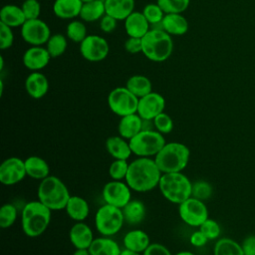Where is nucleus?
<instances>
[{
	"label": "nucleus",
	"instance_id": "f257e3e1",
	"mask_svg": "<svg viewBox=\"0 0 255 255\" xmlns=\"http://www.w3.org/2000/svg\"><path fill=\"white\" fill-rule=\"evenodd\" d=\"M162 172L153 157H136L129 162L125 181L135 192H147L158 187Z\"/></svg>",
	"mask_w": 255,
	"mask_h": 255
},
{
	"label": "nucleus",
	"instance_id": "f03ea898",
	"mask_svg": "<svg viewBox=\"0 0 255 255\" xmlns=\"http://www.w3.org/2000/svg\"><path fill=\"white\" fill-rule=\"evenodd\" d=\"M52 217V210L40 200H32L21 210V227L24 234L30 238L42 235L48 228Z\"/></svg>",
	"mask_w": 255,
	"mask_h": 255
},
{
	"label": "nucleus",
	"instance_id": "7ed1b4c3",
	"mask_svg": "<svg viewBox=\"0 0 255 255\" xmlns=\"http://www.w3.org/2000/svg\"><path fill=\"white\" fill-rule=\"evenodd\" d=\"M153 158L162 173L181 172L188 164L190 149L182 142H165Z\"/></svg>",
	"mask_w": 255,
	"mask_h": 255
},
{
	"label": "nucleus",
	"instance_id": "20e7f679",
	"mask_svg": "<svg viewBox=\"0 0 255 255\" xmlns=\"http://www.w3.org/2000/svg\"><path fill=\"white\" fill-rule=\"evenodd\" d=\"M37 196L38 200L43 204L52 211H56L65 209L71 194L67 185L61 178L55 175H49L40 180Z\"/></svg>",
	"mask_w": 255,
	"mask_h": 255
},
{
	"label": "nucleus",
	"instance_id": "39448f33",
	"mask_svg": "<svg viewBox=\"0 0 255 255\" xmlns=\"http://www.w3.org/2000/svg\"><path fill=\"white\" fill-rule=\"evenodd\" d=\"M142 40L141 53L152 62H163L167 60L173 51L171 36L162 29L150 28Z\"/></svg>",
	"mask_w": 255,
	"mask_h": 255
},
{
	"label": "nucleus",
	"instance_id": "423d86ee",
	"mask_svg": "<svg viewBox=\"0 0 255 255\" xmlns=\"http://www.w3.org/2000/svg\"><path fill=\"white\" fill-rule=\"evenodd\" d=\"M158 188L167 201L180 204L191 196L192 182L182 171L162 173Z\"/></svg>",
	"mask_w": 255,
	"mask_h": 255
},
{
	"label": "nucleus",
	"instance_id": "0eeeda50",
	"mask_svg": "<svg viewBox=\"0 0 255 255\" xmlns=\"http://www.w3.org/2000/svg\"><path fill=\"white\" fill-rule=\"evenodd\" d=\"M128 141L136 157H154L166 142L163 134L155 129L141 130Z\"/></svg>",
	"mask_w": 255,
	"mask_h": 255
},
{
	"label": "nucleus",
	"instance_id": "6e6552de",
	"mask_svg": "<svg viewBox=\"0 0 255 255\" xmlns=\"http://www.w3.org/2000/svg\"><path fill=\"white\" fill-rule=\"evenodd\" d=\"M125 223L122 208L104 203L96 212L95 226L102 236L116 235Z\"/></svg>",
	"mask_w": 255,
	"mask_h": 255
},
{
	"label": "nucleus",
	"instance_id": "1a4fd4ad",
	"mask_svg": "<svg viewBox=\"0 0 255 255\" xmlns=\"http://www.w3.org/2000/svg\"><path fill=\"white\" fill-rule=\"evenodd\" d=\"M137 104L138 98L127 87H117L108 95V106L110 110L120 118L135 114Z\"/></svg>",
	"mask_w": 255,
	"mask_h": 255
},
{
	"label": "nucleus",
	"instance_id": "9d476101",
	"mask_svg": "<svg viewBox=\"0 0 255 255\" xmlns=\"http://www.w3.org/2000/svg\"><path fill=\"white\" fill-rule=\"evenodd\" d=\"M178 215L181 221L190 227H199L209 218L208 208L204 201L192 196L178 204Z\"/></svg>",
	"mask_w": 255,
	"mask_h": 255
},
{
	"label": "nucleus",
	"instance_id": "9b49d317",
	"mask_svg": "<svg viewBox=\"0 0 255 255\" xmlns=\"http://www.w3.org/2000/svg\"><path fill=\"white\" fill-rule=\"evenodd\" d=\"M131 189L125 180H111L102 190L105 203L123 208L131 200Z\"/></svg>",
	"mask_w": 255,
	"mask_h": 255
},
{
	"label": "nucleus",
	"instance_id": "f8f14e48",
	"mask_svg": "<svg viewBox=\"0 0 255 255\" xmlns=\"http://www.w3.org/2000/svg\"><path fill=\"white\" fill-rule=\"evenodd\" d=\"M20 32L22 39L31 46H43L51 37L50 27L40 18L26 20Z\"/></svg>",
	"mask_w": 255,
	"mask_h": 255
},
{
	"label": "nucleus",
	"instance_id": "ddd939ff",
	"mask_svg": "<svg viewBox=\"0 0 255 255\" xmlns=\"http://www.w3.org/2000/svg\"><path fill=\"white\" fill-rule=\"evenodd\" d=\"M109 52V43L100 35H88L80 43V53L89 62H101L107 58Z\"/></svg>",
	"mask_w": 255,
	"mask_h": 255
},
{
	"label": "nucleus",
	"instance_id": "4468645a",
	"mask_svg": "<svg viewBox=\"0 0 255 255\" xmlns=\"http://www.w3.org/2000/svg\"><path fill=\"white\" fill-rule=\"evenodd\" d=\"M27 176L25 161L17 156L4 159L0 165V182L11 186L21 182Z\"/></svg>",
	"mask_w": 255,
	"mask_h": 255
},
{
	"label": "nucleus",
	"instance_id": "2eb2a0df",
	"mask_svg": "<svg viewBox=\"0 0 255 255\" xmlns=\"http://www.w3.org/2000/svg\"><path fill=\"white\" fill-rule=\"evenodd\" d=\"M164 98L156 92H150L138 99L136 114L142 120H153L160 113L164 112Z\"/></svg>",
	"mask_w": 255,
	"mask_h": 255
},
{
	"label": "nucleus",
	"instance_id": "dca6fc26",
	"mask_svg": "<svg viewBox=\"0 0 255 255\" xmlns=\"http://www.w3.org/2000/svg\"><path fill=\"white\" fill-rule=\"evenodd\" d=\"M51 56L47 48L42 46H31L23 54V65L32 72H39L48 66Z\"/></svg>",
	"mask_w": 255,
	"mask_h": 255
},
{
	"label": "nucleus",
	"instance_id": "f3484780",
	"mask_svg": "<svg viewBox=\"0 0 255 255\" xmlns=\"http://www.w3.org/2000/svg\"><path fill=\"white\" fill-rule=\"evenodd\" d=\"M69 239L76 249H89L95 237L92 228L84 221H79L71 227Z\"/></svg>",
	"mask_w": 255,
	"mask_h": 255
},
{
	"label": "nucleus",
	"instance_id": "a211bd4d",
	"mask_svg": "<svg viewBox=\"0 0 255 255\" xmlns=\"http://www.w3.org/2000/svg\"><path fill=\"white\" fill-rule=\"evenodd\" d=\"M125 30L128 37L142 38L150 30L151 26L142 12L133 11L125 20Z\"/></svg>",
	"mask_w": 255,
	"mask_h": 255
},
{
	"label": "nucleus",
	"instance_id": "6ab92c4d",
	"mask_svg": "<svg viewBox=\"0 0 255 255\" xmlns=\"http://www.w3.org/2000/svg\"><path fill=\"white\" fill-rule=\"evenodd\" d=\"M25 89L32 99H42L49 91L48 78L40 71L31 72L25 80Z\"/></svg>",
	"mask_w": 255,
	"mask_h": 255
},
{
	"label": "nucleus",
	"instance_id": "aec40b11",
	"mask_svg": "<svg viewBox=\"0 0 255 255\" xmlns=\"http://www.w3.org/2000/svg\"><path fill=\"white\" fill-rule=\"evenodd\" d=\"M83 4L82 0H55L52 10L60 19L73 20L80 16Z\"/></svg>",
	"mask_w": 255,
	"mask_h": 255
},
{
	"label": "nucleus",
	"instance_id": "412c9836",
	"mask_svg": "<svg viewBox=\"0 0 255 255\" xmlns=\"http://www.w3.org/2000/svg\"><path fill=\"white\" fill-rule=\"evenodd\" d=\"M106 149L114 159H128L132 153L129 141L121 135H112L106 139Z\"/></svg>",
	"mask_w": 255,
	"mask_h": 255
},
{
	"label": "nucleus",
	"instance_id": "4be33fe9",
	"mask_svg": "<svg viewBox=\"0 0 255 255\" xmlns=\"http://www.w3.org/2000/svg\"><path fill=\"white\" fill-rule=\"evenodd\" d=\"M65 211L72 220L76 222L85 221L90 214V205L84 197L71 195L66 204Z\"/></svg>",
	"mask_w": 255,
	"mask_h": 255
},
{
	"label": "nucleus",
	"instance_id": "5701e85b",
	"mask_svg": "<svg viewBox=\"0 0 255 255\" xmlns=\"http://www.w3.org/2000/svg\"><path fill=\"white\" fill-rule=\"evenodd\" d=\"M123 244L127 249L143 253L150 245V239L145 231L141 229H131L125 234Z\"/></svg>",
	"mask_w": 255,
	"mask_h": 255
},
{
	"label": "nucleus",
	"instance_id": "b1692460",
	"mask_svg": "<svg viewBox=\"0 0 255 255\" xmlns=\"http://www.w3.org/2000/svg\"><path fill=\"white\" fill-rule=\"evenodd\" d=\"M142 130V119L135 113L125 117H121L118 131L119 135L129 140L139 131Z\"/></svg>",
	"mask_w": 255,
	"mask_h": 255
},
{
	"label": "nucleus",
	"instance_id": "393cba45",
	"mask_svg": "<svg viewBox=\"0 0 255 255\" xmlns=\"http://www.w3.org/2000/svg\"><path fill=\"white\" fill-rule=\"evenodd\" d=\"M161 27L170 36H182L188 31V22L182 14H165Z\"/></svg>",
	"mask_w": 255,
	"mask_h": 255
},
{
	"label": "nucleus",
	"instance_id": "a878e982",
	"mask_svg": "<svg viewBox=\"0 0 255 255\" xmlns=\"http://www.w3.org/2000/svg\"><path fill=\"white\" fill-rule=\"evenodd\" d=\"M24 161L27 176L33 179L42 180L50 175V166L48 162L39 155H30Z\"/></svg>",
	"mask_w": 255,
	"mask_h": 255
},
{
	"label": "nucleus",
	"instance_id": "bb28decb",
	"mask_svg": "<svg viewBox=\"0 0 255 255\" xmlns=\"http://www.w3.org/2000/svg\"><path fill=\"white\" fill-rule=\"evenodd\" d=\"M89 251L91 255H121L122 249L112 237L102 236L94 239Z\"/></svg>",
	"mask_w": 255,
	"mask_h": 255
},
{
	"label": "nucleus",
	"instance_id": "cd10ccee",
	"mask_svg": "<svg viewBox=\"0 0 255 255\" xmlns=\"http://www.w3.org/2000/svg\"><path fill=\"white\" fill-rule=\"evenodd\" d=\"M106 14L119 20H125L131 12H133L134 0H104Z\"/></svg>",
	"mask_w": 255,
	"mask_h": 255
},
{
	"label": "nucleus",
	"instance_id": "c85d7f7f",
	"mask_svg": "<svg viewBox=\"0 0 255 255\" xmlns=\"http://www.w3.org/2000/svg\"><path fill=\"white\" fill-rule=\"evenodd\" d=\"M25 14L21 8V6H17L14 4H6L1 8L0 11V22L11 28L22 27V25L26 22Z\"/></svg>",
	"mask_w": 255,
	"mask_h": 255
},
{
	"label": "nucleus",
	"instance_id": "c756f323",
	"mask_svg": "<svg viewBox=\"0 0 255 255\" xmlns=\"http://www.w3.org/2000/svg\"><path fill=\"white\" fill-rule=\"evenodd\" d=\"M125 222L129 225H138L145 218V205L138 199H131L122 208Z\"/></svg>",
	"mask_w": 255,
	"mask_h": 255
},
{
	"label": "nucleus",
	"instance_id": "7c9ffc66",
	"mask_svg": "<svg viewBox=\"0 0 255 255\" xmlns=\"http://www.w3.org/2000/svg\"><path fill=\"white\" fill-rule=\"evenodd\" d=\"M106 14V7L104 0H94L83 4L80 18L84 22H95L101 20Z\"/></svg>",
	"mask_w": 255,
	"mask_h": 255
},
{
	"label": "nucleus",
	"instance_id": "2f4dec72",
	"mask_svg": "<svg viewBox=\"0 0 255 255\" xmlns=\"http://www.w3.org/2000/svg\"><path fill=\"white\" fill-rule=\"evenodd\" d=\"M126 87L138 99L152 92L151 81L143 75H133L129 77Z\"/></svg>",
	"mask_w": 255,
	"mask_h": 255
},
{
	"label": "nucleus",
	"instance_id": "473e14b6",
	"mask_svg": "<svg viewBox=\"0 0 255 255\" xmlns=\"http://www.w3.org/2000/svg\"><path fill=\"white\" fill-rule=\"evenodd\" d=\"M213 255H244L241 243L228 237L216 240L213 247Z\"/></svg>",
	"mask_w": 255,
	"mask_h": 255
},
{
	"label": "nucleus",
	"instance_id": "72a5a7b5",
	"mask_svg": "<svg viewBox=\"0 0 255 255\" xmlns=\"http://www.w3.org/2000/svg\"><path fill=\"white\" fill-rule=\"evenodd\" d=\"M68 47L67 37L61 33L51 35L50 39L46 44V48L51 56V58H58L62 56Z\"/></svg>",
	"mask_w": 255,
	"mask_h": 255
},
{
	"label": "nucleus",
	"instance_id": "f704fd0d",
	"mask_svg": "<svg viewBox=\"0 0 255 255\" xmlns=\"http://www.w3.org/2000/svg\"><path fill=\"white\" fill-rule=\"evenodd\" d=\"M66 36L69 40L80 44L88 36L86 24L80 20H72L67 25Z\"/></svg>",
	"mask_w": 255,
	"mask_h": 255
},
{
	"label": "nucleus",
	"instance_id": "c9c22d12",
	"mask_svg": "<svg viewBox=\"0 0 255 255\" xmlns=\"http://www.w3.org/2000/svg\"><path fill=\"white\" fill-rule=\"evenodd\" d=\"M18 216L17 207L12 203H5L0 208V226L3 229L11 227Z\"/></svg>",
	"mask_w": 255,
	"mask_h": 255
},
{
	"label": "nucleus",
	"instance_id": "e433bc0d",
	"mask_svg": "<svg viewBox=\"0 0 255 255\" xmlns=\"http://www.w3.org/2000/svg\"><path fill=\"white\" fill-rule=\"evenodd\" d=\"M165 14H182L188 8L190 0H156Z\"/></svg>",
	"mask_w": 255,
	"mask_h": 255
},
{
	"label": "nucleus",
	"instance_id": "4c0bfd02",
	"mask_svg": "<svg viewBox=\"0 0 255 255\" xmlns=\"http://www.w3.org/2000/svg\"><path fill=\"white\" fill-rule=\"evenodd\" d=\"M212 193H213V187L208 181L199 179L192 182V190H191L192 197L205 201L212 196Z\"/></svg>",
	"mask_w": 255,
	"mask_h": 255
},
{
	"label": "nucleus",
	"instance_id": "58836bf2",
	"mask_svg": "<svg viewBox=\"0 0 255 255\" xmlns=\"http://www.w3.org/2000/svg\"><path fill=\"white\" fill-rule=\"evenodd\" d=\"M150 24V26H154L157 24H160L165 13L164 11L160 8V6L157 3H149L146 4L142 11H141Z\"/></svg>",
	"mask_w": 255,
	"mask_h": 255
},
{
	"label": "nucleus",
	"instance_id": "ea45409f",
	"mask_svg": "<svg viewBox=\"0 0 255 255\" xmlns=\"http://www.w3.org/2000/svg\"><path fill=\"white\" fill-rule=\"evenodd\" d=\"M129 162L127 159H114L109 166V175L113 180H125Z\"/></svg>",
	"mask_w": 255,
	"mask_h": 255
},
{
	"label": "nucleus",
	"instance_id": "a19ab883",
	"mask_svg": "<svg viewBox=\"0 0 255 255\" xmlns=\"http://www.w3.org/2000/svg\"><path fill=\"white\" fill-rule=\"evenodd\" d=\"M153 126H154V129L157 130L158 132H160L161 134H168L172 131L173 129V127H174V124H173V121L171 119V117L162 112L160 113L158 116H156L153 120Z\"/></svg>",
	"mask_w": 255,
	"mask_h": 255
},
{
	"label": "nucleus",
	"instance_id": "79ce46f5",
	"mask_svg": "<svg viewBox=\"0 0 255 255\" xmlns=\"http://www.w3.org/2000/svg\"><path fill=\"white\" fill-rule=\"evenodd\" d=\"M198 229H200V231L206 236L208 240H217L221 234V227L219 223L212 218H207L198 227Z\"/></svg>",
	"mask_w": 255,
	"mask_h": 255
},
{
	"label": "nucleus",
	"instance_id": "37998d69",
	"mask_svg": "<svg viewBox=\"0 0 255 255\" xmlns=\"http://www.w3.org/2000/svg\"><path fill=\"white\" fill-rule=\"evenodd\" d=\"M21 8L27 20L37 19L41 14V4L38 0H24Z\"/></svg>",
	"mask_w": 255,
	"mask_h": 255
},
{
	"label": "nucleus",
	"instance_id": "c03bdc74",
	"mask_svg": "<svg viewBox=\"0 0 255 255\" xmlns=\"http://www.w3.org/2000/svg\"><path fill=\"white\" fill-rule=\"evenodd\" d=\"M14 43V34L12 28L0 22V48L1 50L9 49Z\"/></svg>",
	"mask_w": 255,
	"mask_h": 255
},
{
	"label": "nucleus",
	"instance_id": "a18cd8bd",
	"mask_svg": "<svg viewBox=\"0 0 255 255\" xmlns=\"http://www.w3.org/2000/svg\"><path fill=\"white\" fill-rule=\"evenodd\" d=\"M124 47H125V50L129 54L140 53L142 51V40L141 38L128 37L126 40Z\"/></svg>",
	"mask_w": 255,
	"mask_h": 255
},
{
	"label": "nucleus",
	"instance_id": "49530a36",
	"mask_svg": "<svg viewBox=\"0 0 255 255\" xmlns=\"http://www.w3.org/2000/svg\"><path fill=\"white\" fill-rule=\"evenodd\" d=\"M117 22L118 20L108 14H105L101 20H100V29L102 32L104 33H112L115 31V29L117 28Z\"/></svg>",
	"mask_w": 255,
	"mask_h": 255
},
{
	"label": "nucleus",
	"instance_id": "de8ad7c7",
	"mask_svg": "<svg viewBox=\"0 0 255 255\" xmlns=\"http://www.w3.org/2000/svg\"><path fill=\"white\" fill-rule=\"evenodd\" d=\"M142 255H172L169 249L161 243H150Z\"/></svg>",
	"mask_w": 255,
	"mask_h": 255
},
{
	"label": "nucleus",
	"instance_id": "09e8293b",
	"mask_svg": "<svg viewBox=\"0 0 255 255\" xmlns=\"http://www.w3.org/2000/svg\"><path fill=\"white\" fill-rule=\"evenodd\" d=\"M207 241H209V240L200 231V229L192 232L189 237V242L191 243V245L194 247H197V248H200V247H203L204 245H206Z\"/></svg>",
	"mask_w": 255,
	"mask_h": 255
},
{
	"label": "nucleus",
	"instance_id": "8fccbe9b",
	"mask_svg": "<svg viewBox=\"0 0 255 255\" xmlns=\"http://www.w3.org/2000/svg\"><path fill=\"white\" fill-rule=\"evenodd\" d=\"M244 255H255V234L246 236L241 242Z\"/></svg>",
	"mask_w": 255,
	"mask_h": 255
},
{
	"label": "nucleus",
	"instance_id": "3c124183",
	"mask_svg": "<svg viewBox=\"0 0 255 255\" xmlns=\"http://www.w3.org/2000/svg\"><path fill=\"white\" fill-rule=\"evenodd\" d=\"M121 255H142V253L135 252V251H132V250H129V249L125 248V249H122Z\"/></svg>",
	"mask_w": 255,
	"mask_h": 255
},
{
	"label": "nucleus",
	"instance_id": "603ef678",
	"mask_svg": "<svg viewBox=\"0 0 255 255\" xmlns=\"http://www.w3.org/2000/svg\"><path fill=\"white\" fill-rule=\"evenodd\" d=\"M72 255H91L89 249H76Z\"/></svg>",
	"mask_w": 255,
	"mask_h": 255
},
{
	"label": "nucleus",
	"instance_id": "864d4df0",
	"mask_svg": "<svg viewBox=\"0 0 255 255\" xmlns=\"http://www.w3.org/2000/svg\"><path fill=\"white\" fill-rule=\"evenodd\" d=\"M174 255H195V254L191 251H188V250H182V251H178Z\"/></svg>",
	"mask_w": 255,
	"mask_h": 255
},
{
	"label": "nucleus",
	"instance_id": "5fc2aeb1",
	"mask_svg": "<svg viewBox=\"0 0 255 255\" xmlns=\"http://www.w3.org/2000/svg\"><path fill=\"white\" fill-rule=\"evenodd\" d=\"M3 67H4V59H3V57L1 56V57H0V70H1V71L3 70Z\"/></svg>",
	"mask_w": 255,
	"mask_h": 255
},
{
	"label": "nucleus",
	"instance_id": "6e6d98bb",
	"mask_svg": "<svg viewBox=\"0 0 255 255\" xmlns=\"http://www.w3.org/2000/svg\"><path fill=\"white\" fill-rule=\"evenodd\" d=\"M83 3H87V2H91V1H94V0H82Z\"/></svg>",
	"mask_w": 255,
	"mask_h": 255
}]
</instances>
